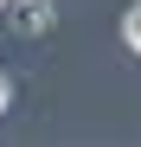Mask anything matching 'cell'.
Here are the masks:
<instances>
[{"label":"cell","instance_id":"obj_1","mask_svg":"<svg viewBox=\"0 0 141 147\" xmlns=\"http://www.w3.org/2000/svg\"><path fill=\"white\" fill-rule=\"evenodd\" d=\"M7 7H13V32H26V38L52 32V0H7Z\"/></svg>","mask_w":141,"mask_h":147},{"label":"cell","instance_id":"obj_4","mask_svg":"<svg viewBox=\"0 0 141 147\" xmlns=\"http://www.w3.org/2000/svg\"><path fill=\"white\" fill-rule=\"evenodd\" d=\"M0 13H7V0H0Z\"/></svg>","mask_w":141,"mask_h":147},{"label":"cell","instance_id":"obj_2","mask_svg":"<svg viewBox=\"0 0 141 147\" xmlns=\"http://www.w3.org/2000/svg\"><path fill=\"white\" fill-rule=\"evenodd\" d=\"M122 45H128V51L141 58V0H135V7L122 13Z\"/></svg>","mask_w":141,"mask_h":147},{"label":"cell","instance_id":"obj_3","mask_svg":"<svg viewBox=\"0 0 141 147\" xmlns=\"http://www.w3.org/2000/svg\"><path fill=\"white\" fill-rule=\"evenodd\" d=\"M7 102H13V90H7V77H0V109H7Z\"/></svg>","mask_w":141,"mask_h":147}]
</instances>
